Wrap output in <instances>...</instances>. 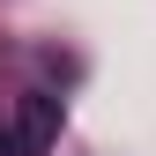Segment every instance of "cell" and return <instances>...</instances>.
Instances as JSON below:
<instances>
[{
    "instance_id": "obj_1",
    "label": "cell",
    "mask_w": 156,
    "mask_h": 156,
    "mask_svg": "<svg viewBox=\"0 0 156 156\" xmlns=\"http://www.w3.org/2000/svg\"><path fill=\"white\" fill-rule=\"evenodd\" d=\"M8 134H15V156H45L52 141H60V97L30 89L23 104H15V119H8Z\"/></svg>"
},
{
    "instance_id": "obj_2",
    "label": "cell",
    "mask_w": 156,
    "mask_h": 156,
    "mask_svg": "<svg viewBox=\"0 0 156 156\" xmlns=\"http://www.w3.org/2000/svg\"><path fill=\"white\" fill-rule=\"evenodd\" d=\"M0 156H15V134H8V126H0Z\"/></svg>"
}]
</instances>
